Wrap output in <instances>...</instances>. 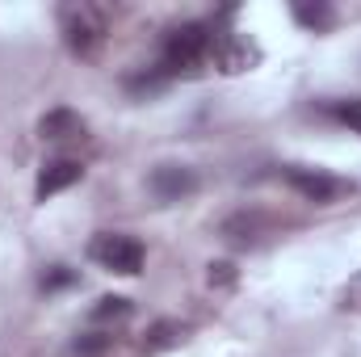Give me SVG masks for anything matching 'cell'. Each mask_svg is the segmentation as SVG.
<instances>
[{"label":"cell","instance_id":"cell-13","mask_svg":"<svg viewBox=\"0 0 361 357\" xmlns=\"http://www.w3.org/2000/svg\"><path fill=\"white\" fill-rule=\"evenodd\" d=\"M328 114H332L341 126H349V131H357V135H361V97H349V101H332V105H328Z\"/></svg>","mask_w":361,"mask_h":357},{"label":"cell","instance_id":"cell-7","mask_svg":"<svg viewBox=\"0 0 361 357\" xmlns=\"http://www.w3.org/2000/svg\"><path fill=\"white\" fill-rule=\"evenodd\" d=\"M85 118L76 114V109H68V105H55V109H47L42 118H38V139L42 143H68V139H85Z\"/></svg>","mask_w":361,"mask_h":357},{"label":"cell","instance_id":"cell-4","mask_svg":"<svg viewBox=\"0 0 361 357\" xmlns=\"http://www.w3.org/2000/svg\"><path fill=\"white\" fill-rule=\"evenodd\" d=\"M89 257L97 261L101 269L118 273V277H139L143 273V244L126 231H97L89 240Z\"/></svg>","mask_w":361,"mask_h":357},{"label":"cell","instance_id":"cell-3","mask_svg":"<svg viewBox=\"0 0 361 357\" xmlns=\"http://www.w3.org/2000/svg\"><path fill=\"white\" fill-rule=\"evenodd\" d=\"M265 59V51L257 47V38H248L244 30H219L210 25V68H219L223 76H244Z\"/></svg>","mask_w":361,"mask_h":357},{"label":"cell","instance_id":"cell-9","mask_svg":"<svg viewBox=\"0 0 361 357\" xmlns=\"http://www.w3.org/2000/svg\"><path fill=\"white\" fill-rule=\"evenodd\" d=\"M265 231H269V223H265L261 214H248V210H240V214H231V219L223 223V240H227L231 248H252V244H261Z\"/></svg>","mask_w":361,"mask_h":357},{"label":"cell","instance_id":"cell-14","mask_svg":"<svg viewBox=\"0 0 361 357\" xmlns=\"http://www.w3.org/2000/svg\"><path fill=\"white\" fill-rule=\"evenodd\" d=\"M76 282H80V273L68 269V265H51L42 273V290H47V294H51V290H68V286H76Z\"/></svg>","mask_w":361,"mask_h":357},{"label":"cell","instance_id":"cell-8","mask_svg":"<svg viewBox=\"0 0 361 357\" xmlns=\"http://www.w3.org/2000/svg\"><path fill=\"white\" fill-rule=\"evenodd\" d=\"M80 177H85V164H80V160H68V156H63V160H47L42 173H38V185H34V198L47 202V198L72 189Z\"/></svg>","mask_w":361,"mask_h":357},{"label":"cell","instance_id":"cell-2","mask_svg":"<svg viewBox=\"0 0 361 357\" xmlns=\"http://www.w3.org/2000/svg\"><path fill=\"white\" fill-rule=\"evenodd\" d=\"M59 34L72 55H92L109 34V13L92 0H68L59 4Z\"/></svg>","mask_w":361,"mask_h":357},{"label":"cell","instance_id":"cell-6","mask_svg":"<svg viewBox=\"0 0 361 357\" xmlns=\"http://www.w3.org/2000/svg\"><path fill=\"white\" fill-rule=\"evenodd\" d=\"M147 189L156 193V202H185L197 193V173L189 164H156L147 173Z\"/></svg>","mask_w":361,"mask_h":357},{"label":"cell","instance_id":"cell-10","mask_svg":"<svg viewBox=\"0 0 361 357\" xmlns=\"http://www.w3.org/2000/svg\"><path fill=\"white\" fill-rule=\"evenodd\" d=\"M180 341H185V324L180 320H156V324H147V332L139 341V353L143 357L169 353V349H177Z\"/></svg>","mask_w":361,"mask_h":357},{"label":"cell","instance_id":"cell-11","mask_svg":"<svg viewBox=\"0 0 361 357\" xmlns=\"http://www.w3.org/2000/svg\"><path fill=\"white\" fill-rule=\"evenodd\" d=\"M130 298H122V294H105V298H97V307L89 311L92 324H122V320H130Z\"/></svg>","mask_w":361,"mask_h":357},{"label":"cell","instance_id":"cell-16","mask_svg":"<svg viewBox=\"0 0 361 357\" xmlns=\"http://www.w3.org/2000/svg\"><path fill=\"white\" fill-rule=\"evenodd\" d=\"M206 282L210 286H235V265L231 261H214V265L206 269Z\"/></svg>","mask_w":361,"mask_h":357},{"label":"cell","instance_id":"cell-17","mask_svg":"<svg viewBox=\"0 0 361 357\" xmlns=\"http://www.w3.org/2000/svg\"><path fill=\"white\" fill-rule=\"evenodd\" d=\"M341 307L345 311H361V273H353V282L341 290Z\"/></svg>","mask_w":361,"mask_h":357},{"label":"cell","instance_id":"cell-1","mask_svg":"<svg viewBox=\"0 0 361 357\" xmlns=\"http://www.w3.org/2000/svg\"><path fill=\"white\" fill-rule=\"evenodd\" d=\"M210 68V25L206 21H180L164 34L160 72L164 76H197Z\"/></svg>","mask_w":361,"mask_h":357},{"label":"cell","instance_id":"cell-5","mask_svg":"<svg viewBox=\"0 0 361 357\" xmlns=\"http://www.w3.org/2000/svg\"><path fill=\"white\" fill-rule=\"evenodd\" d=\"M281 177L290 181V189H298L307 202H315V206H332V202H341L345 193H353V181L336 177V173H328V169H307V164H290Z\"/></svg>","mask_w":361,"mask_h":357},{"label":"cell","instance_id":"cell-15","mask_svg":"<svg viewBox=\"0 0 361 357\" xmlns=\"http://www.w3.org/2000/svg\"><path fill=\"white\" fill-rule=\"evenodd\" d=\"M109 341H114V337H97V332H89V337H80L72 349H76L80 357H101L105 349H109Z\"/></svg>","mask_w":361,"mask_h":357},{"label":"cell","instance_id":"cell-12","mask_svg":"<svg viewBox=\"0 0 361 357\" xmlns=\"http://www.w3.org/2000/svg\"><path fill=\"white\" fill-rule=\"evenodd\" d=\"M294 21L307 30H328L336 21V13H332V4H294Z\"/></svg>","mask_w":361,"mask_h":357}]
</instances>
